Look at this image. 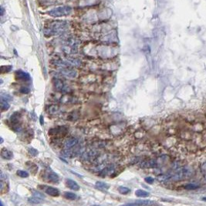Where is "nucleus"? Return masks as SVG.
<instances>
[{"label": "nucleus", "instance_id": "nucleus-1", "mask_svg": "<svg viewBox=\"0 0 206 206\" xmlns=\"http://www.w3.org/2000/svg\"><path fill=\"white\" fill-rule=\"evenodd\" d=\"M68 27V23L65 21H53L45 26L43 33L46 37H52L66 32Z\"/></svg>", "mask_w": 206, "mask_h": 206}, {"label": "nucleus", "instance_id": "nucleus-23", "mask_svg": "<svg viewBox=\"0 0 206 206\" xmlns=\"http://www.w3.org/2000/svg\"><path fill=\"white\" fill-rule=\"evenodd\" d=\"M199 187L198 185L195 184H188L185 185V188L187 190H195Z\"/></svg>", "mask_w": 206, "mask_h": 206}, {"label": "nucleus", "instance_id": "nucleus-35", "mask_svg": "<svg viewBox=\"0 0 206 206\" xmlns=\"http://www.w3.org/2000/svg\"><path fill=\"white\" fill-rule=\"evenodd\" d=\"M3 142V139H2V138H1V143H2Z\"/></svg>", "mask_w": 206, "mask_h": 206}, {"label": "nucleus", "instance_id": "nucleus-18", "mask_svg": "<svg viewBox=\"0 0 206 206\" xmlns=\"http://www.w3.org/2000/svg\"><path fill=\"white\" fill-rule=\"evenodd\" d=\"M63 195H64V197H65L66 199H69V200H74V199L77 198L76 194L72 193V192H68V191L64 192Z\"/></svg>", "mask_w": 206, "mask_h": 206}, {"label": "nucleus", "instance_id": "nucleus-14", "mask_svg": "<svg viewBox=\"0 0 206 206\" xmlns=\"http://www.w3.org/2000/svg\"><path fill=\"white\" fill-rule=\"evenodd\" d=\"M114 169L112 167H105V168H103V170L100 172V175L101 177H105V176L110 175V174H111L114 172Z\"/></svg>", "mask_w": 206, "mask_h": 206}, {"label": "nucleus", "instance_id": "nucleus-8", "mask_svg": "<svg viewBox=\"0 0 206 206\" xmlns=\"http://www.w3.org/2000/svg\"><path fill=\"white\" fill-rule=\"evenodd\" d=\"M16 78L22 81H29L30 80V76L28 73L26 72H24V71H22V70H19V71H16Z\"/></svg>", "mask_w": 206, "mask_h": 206}, {"label": "nucleus", "instance_id": "nucleus-34", "mask_svg": "<svg viewBox=\"0 0 206 206\" xmlns=\"http://www.w3.org/2000/svg\"><path fill=\"white\" fill-rule=\"evenodd\" d=\"M1 206H3V203H2V202L1 201Z\"/></svg>", "mask_w": 206, "mask_h": 206}, {"label": "nucleus", "instance_id": "nucleus-33", "mask_svg": "<svg viewBox=\"0 0 206 206\" xmlns=\"http://www.w3.org/2000/svg\"><path fill=\"white\" fill-rule=\"evenodd\" d=\"M202 201H204V202H206V197H205V198H202Z\"/></svg>", "mask_w": 206, "mask_h": 206}, {"label": "nucleus", "instance_id": "nucleus-17", "mask_svg": "<svg viewBox=\"0 0 206 206\" xmlns=\"http://www.w3.org/2000/svg\"><path fill=\"white\" fill-rule=\"evenodd\" d=\"M10 119H11V122L13 123H14V124L18 123L19 121H20V114L19 113H15L14 114L12 115Z\"/></svg>", "mask_w": 206, "mask_h": 206}, {"label": "nucleus", "instance_id": "nucleus-31", "mask_svg": "<svg viewBox=\"0 0 206 206\" xmlns=\"http://www.w3.org/2000/svg\"><path fill=\"white\" fill-rule=\"evenodd\" d=\"M136 204H127V205H124L122 206H135Z\"/></svg>", "mask_w": 206, "mask_h": 206}, {"label": "nucleus", "instance_id": "nucleus-10", "mask_svg": "<svg viewBox=\"0 0 206 206\" xmlns=\"http://www.w3.org/2000/svg\"><path fill=\"white\" fill-rule=\"evenodd\" d=\"M1 156L3 159L11 160L13 157V152H11L10 150H9L7 149H2V150L1 151Z\"/></svg>", "mask_w": 206, "mask_h": 206}, {"label": "nucleus", "instance_id": "nucleus-3", "mask_svg": "<svg viewBox=\"0 0 206 206\" xmlns=\"http://www.w3.org/2000/svg\"><path fill=\"white\" fill-rule=\"evenodd\" d=\"M191 174V170L188 168H182L174 174H168V181H178L187 178Z\"/></svg>", "mask_w": 206, "mask_h": 206}, {"label": "nucleus", "instance_id": "nucleus-27", "mask_svg": "<svg viewBox=\"0 0 206 206\" xmlns=\"http://www.w3.org/2000/svg\"><path fill=\"white\" fill-rule=\"evenodd\" d=\"M144 181H146V182H147V184H153L154 183V178H151V177H147V178H145Z\"/></svg>", "mask_w": 206, "mask_h": 206}, {"label": "nucleus", "instance_id": "nucleus-15", "mask_svg": "<svg viewBox=\"0 0 206 206\" xmlns=\"http://www.w3.org/2000/svg\"><path fill=\"white\" fill-rule=\"evenodd\" d=\"M95 186L97 188H98L100 190H103V191H106L109 188V185L107 184L102 182V181H97L95 184Z\"/></svg>", "mask_w": 206, "mask_h": 206}, {"label": "nucleus", "instance_id": "nucleus-12", "mask_svg": "<svg viewBox=\"0 0 206 206\" xmlns=\"http://www.w3.org/2000/svg\"><path fill=\"white\" fill-rule=\"evenodd\" d=\"M135 204L139 206H153L155 205V202L151 200H138Z\"/></svg>", "mask_w": 206, "mask_h": 206}, {"label": "nucleus", "instance_id": "nucleus-2", "mask_svg": "<svg viewBox=\"0 0 206 206\" xmlns=\"http://www.w3.org/2000/svg\"><path fill=\"white\" fill-rule=\"evenodd\" d=\"M72 13V8L70 6H60L54 8L48 12V14L53 17H60L68 16Z\"/></svg>", "mask_w": 206, "mask_h": 206}, {"label": "nucleus", "instance_id": "nucleus-24", "mask_svg": "<svg viewBox=\"0 0 206 206\" xmlns=\"http://www.w3.org/2000/svg\"><path fill=\"white\" fill-rule=\"evenodd\" d=\"M17 174L21 178H28L29 177V174L26 171H24V170H18L17 171Z\"/></svg>", "mask_w": 206, "mask_h": 206}, {"label": "nucleus", "instance_id": "nucleus-4", "mask_svg": "<svg viewBox=\"0 0 206 206\" xmlns=\"http://www.w3.org/2000/svg\"><path fill=\"white\" fill-rule=\"evenodd\" d=\"M54 85H55V89L57 91L60 92H70V88L63 81L60 79H56L54 81Z\"/></svg>", "mask_w": 206, "mask_h": 206}, {"label": "nucleus", "instance_id": "nucleus-7", "mask_svg": "<svg viewBox=\"0 0 206 206\" xmlns=\"http://www.w3.org/2000/svg\"><path fill=\"white\" fill-rule=\"evenodd\" d=\"M140 167L142 168H155L158 167V163L154 160H145L141 163Z\"/></svg>", "mask_w": 206, "mask_h": 206}, {"label": "nucleus", "instance_id": "nucleus-9", "mask_svg": "<svg viewBox=\"0 0 206 206\" xmlns=\"http://www.w3.org/2000/svg\"><path fill=\"white\" fill-rule=\"evenodd\" d=\"M78 143V139L77 138H70L69 139H67L65 143H64V146L66 149H70L72 148L73 146H76L77 144Z\"/></svg>", "mask_w": 206, "mask_h": 206}, {"label": "nucleus", "instance_id": "nucleus-32", "mask_svg": "<svg viewBox=\"0 0 206 206\" xmlns=\"http://www.w3.org/2000/svg\"><path fill=\"white\" fill-rule=\"evenodd\" d=\"M1 9H2V12H1V15L2 16V15H3V13H4V10H3V8H2V7Z\"/></svg>", "mask_w": 206, "mask_h": 206}, {"label": "nucleus", "instance_id": "nucleus-5", "mask_svg": "<svg viewBox=\"0 0 206 206\" xmlns=\"http://www.w3.org/2000/svg\"><path fill=\"white\" fill-rule=\"evenodd\" d=\"M44 178H45L46 181H47V182H50V183L53 184L57 183L58 181H59L58 175L55 172H53L52 170H49V171L46 172Z\"/></svg>", "mask_w": 206, "mask_h": 206}, {"label": "nucleus", "instance_id": "nucleus-22", "mask_svg": "<svg viewBox=\"0 0 206 206\" xmlns=\"http://www.w3.org/2000/svg\"><path fill=\"white\" fill-rule=\"evenodd\" d=\"M1 109L2 111H6L9 109V105L6 101L1 100Z\"/></svg>", "mask_w": 206, "mask_h": 206}, {"label": "nucleus", "instance_id": "nucleus-28", "mask_svg": "<svg viewBox=\"0 0 206 206\" xmlns=\"http://www.w3.org/2000/svg\"><path fill=\"white\" fill-rule=\"evenodd\" d=\"M33 193H34V194H33V195H34V196H36V197H38V198H42V199H43V198H45V196H44L43 195H42L41 193H40V192H36V191H34Z\"/></svg>", "mask_w": 206, "mask_h": 206}, {"label": "nucleus", "instance_id": "nucleus-37", "mask_svg": "<svg viewBox=\"0 0 206 206\" xmlns=\"http://www.w3.org/2000/svg\"><path fill=\"white\" fill-rule=\"evenodd\" d=\"M205 180H206V177H205Z\"/></svg>", "mask_w": 206, "mask_h": 206}, {"label": "nucleus", "instance_id": "nucleus-6", "mask_svg": "<svg viewBox=\"0 0 206 206\" xmlns=\"http://www.w3.org/2000/svg\"><path fill=\"white\" fill-rule=\"evenodd\" d=\"M59 71L61 74L65 75L66 77H69V78H75L77 75V71L74 68H73V67L72 68H60Z\"/></svg>", "mask_w": 206, "mask_h": 206}, {"label": "nucleus", "instance_id": "nucleus-26", "mask_svg": "<svg viewBox=\"0 0 206 206\" xmlns=\"http://www.w3.org/2000/svg\"><path fill=\"white\" fill-rule=\"evenodd\" d=\"M12 97L9 95H2L1 96V100H4V101H8V100H11Z\"/></svg>", "mask_w": 206, "mask_h": 206}, {"label": "nucleus", "instance_id": "nucleus-20", "mask_svg": "<svg viewBox=\"0 0 206 206\" xmlns=\"http://www.w3.org/2000/svg\"><path fill=\"white\" fill-rule=\"evenodd\" d=\"M48 110L50 114H56L59 112V107L57 105H51L49 107Z\"/></svg>", "mask_w": 206, "mask_h": 206}, {"label": "nucleus", "instance_id": "nucleus-29", "mask_svg": "<svg viewBox=\"0 0 206 206\" xmlns=\"http://www.w3.org/2000/svg\"><path fill=\"white\" fill-rule=\"evenodd\" d=\"M21 93H23V94H27L29 92V89L26 88V87H23L20 89Z\"/></svg>", "mask_w": 206, "mask_h": 206}, {"label": "nucleus", "instance_id": "nucleus-36", "mask_svg": "<svg viewBox=\"0 0 206 206\" xmlns=\"http://www.w3.org/2000/svg\"><path fill=\"white\" fill-rule=\"evenodd\" d=\"M91 206H99V205H91Z\"/></svg>", "mask_w": 206, "mask_h": 206}, {"label": "nucleus", "instance_id": "nucleus-30", "mask_svg": "<svg viewBox=\"0 0 206 206\" xmlns=\"http://www.w3.org/2000/svg\"><path fill=\"white\" fill-rule=\"evenodd\" d=\"M40 124H41L42 126L44 124V120H43V117H42V115H40Z\"/></svg>", "mask_w": 206, "mask_h": 206}, {"label": "nucleus", "instance_id": "nucleus-13", "mask_svg": "<svg viewBox=\"0 0 206 206\" xmlns=\"http://www.w3.org/2000/svg\"><path fill=\"white\" fill-rule=\"evenodd\" d=\"M66 185L72 190L73 191H78L80 189V186L78 185V184L75 182L73 180L71 179H68L66 180Z\"/></svg>", "mask_w": 206, "mask_h": 206}, {"label": "nucleus", "instance_id": "nucleus-19", "mask_svg": "<svg viewBox=\"0 0 206 206\" xmlns=\"http://www.w3.org/2000/svg\"><path fill=\"white\" fill-rule=\"evenodd\" d=\"M42 202V198H40L36 197V196H33V197L29 198V202H30L32 204H35V205L40 204V203H41Z\"/></svg>", "mask_w": 206, "mask_h": 206}, {"label": "nucleus", "instance_id": "nucleus-16", "mask_svg": "<svg viewBox=\"0 0 206 206\" xmlns=\"http://www.w3.org/2000/svg\"><path fill=\"white\" fill-rule=\"evenodd\" d=\"M135 195L138 196V197H140V198H146V197H148L149 196V193L146 191L144 190H137L135 191Z\"/></svg>", "mask_w": 206, "mask_h": 206}, {"label": "nucleus", "instance_id": "nucleus-25", "mask_svg": "<svg viewBox=\"0 0 206 206\" xmlns=\"http://www.w3.org/2000/svg\"><path fill=\"white\" fill-rule=\"evenodd\" d=\"M29 154H31L33 157H36L38 155V151L37 150L34 149V148H29Z\"/></svg>", "mask_w": 206, "mask_h": 206}, {"label": "nucleus", "instance_id": "nucleus-11", "mask_svg": "<svg viewBox=\"0 0 206 206\" xmlns=\"http://www.w3.org/2000/svg\"><path fill=\"white\" fill-rule=\"evenodd\" d=\"M46 193L48 194L50 196H53V197H56V196H58L60 195V191L58 189L55 188V187H48L46 189Z\"/></svg>", "mask_w": 206, "mask_h": 206}, {"label": "nucleus", "instance_id": "nucleus-21", "mask_svg": "<svg viewBox=\"0 0 206 206\" xmlns=\"http://www.w3.org/2000/svg\"><path fill=\"white\" fill-rule=\"evenodd\" d=\"M118 191L121 195H127V194H128L130 192V189L128 187H127L121 186V187H118Z\"/></svg>", "mask_w": 206, "mask_h": 206}]
</instances>
